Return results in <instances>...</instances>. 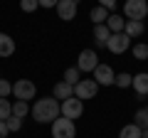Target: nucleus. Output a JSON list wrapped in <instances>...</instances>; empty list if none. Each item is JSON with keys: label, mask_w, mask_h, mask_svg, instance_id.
<instances>
[{"label": "nucleus", "mask_w": 148, "mask_h": 138, "mask_svg": "<svg viewBox=\"0 0 148 138\" xmlns=\"http://www.w3.org/2000/svg\"><path fill=\"white\" fill-rule=\"evenodd\" d=\"M30 113L35 116V121L40 123H52L54 118L62 116V109H59V101L54 96H45V99H37L35 106L30 109Z\"/></svg>", "instance_id": "f257e3e1"}, {"label": "nucleus", "mask_w": 148, "mask_h": 138, "mask_svg": "<svg viewBox=\"0 0 148 138\" xmlns=\"http://www.w3.org/2000/svg\"><path fill=\"white\" fill-rule=\"evenodd\" d=\"M52 138H77V126L72 118H54L52 121Z\"/></svg>", "instance_id": "f03ea898"}, {"label": "nucleus", "mask_w": 148, "mask_h": 138, "mask_svg": "<svg viewBox=\"0 0 148 138\" xmlns=\"http://www.w3.org/2000/svg\"><path fill=\"white\" fill-rule=\"evenodd\" d=\"M123 15L126 20H143L148 15V0H126Z\"/></svg>", "instance_id": "7ed1b4c3"}, {"label": "nucleus", "mask_w": 148, "mask_h": 138, "mask_svg": "<svg viewBox=\"0 0 148 138\" xmlns=\"http://www.w3.org/2000/svg\"><path fill=\"white\" fill-rule=\"evenodd\" d=\"M12 94H15L17 101H30V99H35L37 86H35V81H30V79H17L15 84H12Z\"/></svg>", "instance_id": "20e7f679"}, {"label": "nucleus", "mask_w": 148, "mask_h": 138, "mask_svg": "<svg viewBox=\"0 0 148 138\" xmlns=\"http://www.w3.org/2000/svg\"><path fill=\"white\" fill-rule=\"evenodd\" d=\"M128 47H131V37H128L126 32H114L109 37V42H106V49L111 54H123Z\"/></svg>", "instance_id": "39448f33"}, {"label": "nucleus", "mask_w": 148, "mask_h": 138, "mask_svg": "<svg viewBox=\"0 0 148 138\" xmlns=\"http://www.w3.org/2000/svg\"><path fill=\"white\" fill-rule=\"evenodd\" d=\"M59 109H62V116H64V118H72V121H74V118H79L82 113H84V101L77 99V96H72V99L62 101Z\"/></svg>", "instance_id": "423d86ee"}, {"label": "nucleus", "mask_w": 148, "mask_h": 138, "mask_svg": "<svg viewBox=\"0 0 148 138\" xmlns=\"http://www.w3.org/2000/svg\"><path fill=\"white\" fill-rule=\"evenodd\" d=\"M96 67H99V54L94 49H82L79 59H77V69L79 72H94Z\"/></svg>", "instance_id": "0eeeda50"}, {"label": "nucleus", "mask_w": 148, "mask_h": 138, "mask_svg": "<svg viewBox=\"0 0 148 138\" xmlns=\"http://www.w3.org/2000/svg\"><path fill=\"white\" fill-rule=\"evenodd\" d=\"M96 91H99V84H96L94 79H79V84L74 86V96H77V99H82V101L94 99Z\"/></svg>", "instance_id": "6e6552de"}, {"label": "nucleus", "mask_w": 148, "mask_h": 138, "mask_svg": "<svg viewBox=\"0 0 148 138\" xmlns=\"http://www.w3.org/2000/svg\"><path fill=\"white\" fill-rule=\"evenodd\" d=\"M114 79H116V74H114V69H111L109 64H99V67L94 69V81L99 86H111Z\"/></svg>", "instance_id": "1a4fd4ad"}, {"label": "nucleus", "mask_w": 148, "mask_h": 138, "mask_svg": "<svg viewBox=\"0 0 148 138\" xmlns=\"http://www.w3.org/2000/svg\"><path fill=\"white\" fill-rule=\"evenodd\" d=\"M77 0H59L57 3V15H59V20H74L77 17Z\"/></svg>", "instance_id": "9d476101"}, {"label": "nucleus", "mask_w": 148, "mask_h": 138, "mask_svg": "<svg viewBox=\"0 0 148 138\" xmlns=\"http://www.w3.org/2000/svg\"><path fill=\"white\" fill-rule=\"evenodd\" d=\"M133 89H136V94H138V99H146L148 96V72H141V74H136L133 77Z\"/></svg>", "instance_id": "9b49d317"}, {"label": "nucleus", "mask_w": 148, "mask_h": 138, "mask_svg": "<svg viewBox=\"0 0 148 138\" xmlns=\"http://www.w3.org/2000/svg\"><path fill=\"white\" fill-rule=\"evenodd\" d=\"M12 54H15V40L0 32V57H12Z\"/></svg>", "instance_id": "f8f14e48"}, {"label": "nucleus", "mask_w": 148, "mask_h": 138, "mask_svg": "<svg viewBox=\"0 0 148 138\" xmlns=\"http://www.w3.org/2000/svg\"><path fill=\"white\" fill-rule=\"evenodd\" d=\"M109 37H111V30L106 27V22H104V25H94V40H96V47H106Z\"/></svg>", "instance_id": "ddd939ff"}, {"label": "nucleus", "mask_w": 148, "mask_h": 138, "mask_svg": "<svg viewBox=\"0 0 148 138\" xmlns=\"http://www.w3.org/2000/svg\"><path fill=\"white\" fill-rule=\"evenodd\" d=\"M123 32H126L128 37H138V35H143V32H146V25H143V20H126Z\"/></svg>", "instance_id": "4468645a"}, {"label": "nucleus", "mask_w": 148, "mask_h": 138, "mask_svg": "<svg viewBox=\"0 0 148 138\" xmlns=\"http://www.w3.org/2000/svg\"><path fill=\"white\" fill-rule=\"evenodd\" d=\"M72 96H74V86H72V84H67V81H59V84H54V99L67 101V99H72Z\"/></svg>", "instance_id": "2eb2a0df"}, {"label": "nucleus", "mask_w": 148, "mask_h": 138, "mask_svg": "<svg viewBox=\"0 0 148 138\" xmlns=\"http://www.w3.org/2000/svg\"><path fill=\"white\" fill-rule=\"evenodd\" d=\"M123 25H126V20H123L121 15H116V12L106 17V27L111 30V35H114V32H123Z\"/></svg>", "instance_id": "dca6fc26"}, {"label": "nucleus", "mask_w": 148, "mask_h": 138, "mask_svg": "<svg viewBox=\"0 0 148 138\" xmlns=\"http://www.w3.org/2000/svg\"><path fill=\"white\" fill-rule=\"evenodd\" d=\"M89 17H91V22H94V25H104L106 17H109V10H106V8H101V5H96V8H91Z\"/></svg>", "instance_id": "f3484780"}, {"label": "nucleus", "mask_w": 148, "mask_h": 138, "mask_svg": "<svg viewBox=\"0 0 148 138\" xmlns=\"http://www.w3.org/2000/svg\"><path fill=\"white\" fill-rule=\"evenodd\" d=\"M143 128H138L136 123H128V126L121 128V133H119V138H141Z\"/></svg>", "instance_id": "a211bd4d"}, {"label": "nucleus", "mask_w": 148, "mask_h": 138, "mask_svg": "<svg viewBox=\"0 0 148 138\" xmlns=\"http://www.w3.org/2000/svg\"><path fill=\"white\" fill-rule=\"evenodd\" d=\"M27 113H30V104H27V101H15V104H12V116L25 118Z\"/></svg>", "instance_id": "6ab92c4d"}, {"label": "nucleus", "mask_w": 148, "mask_h": 138, "mask_svg": "<svg viewBox=\"0 0 148 138\" xmlns=\"http://www.w3.org/2000/svg\"><path fill=\"white\" fill-rule=\"evenodd\" d=\"M114 84H116L119 89H128V86L133 84V77L128 74V72H121V74H116V79H114Z\"/></svg>", "instance_id": "aec40b11"}, {"label": "nucleus", "mask_w": 148, "mask_h": 138, "mask_svg": "<svg viewBox=\"0 0 148 138\" xmlns=\"http://www.w3.org/2000/svg\"><path fill=\"white\" fill-rule=\"evenodd\" d=\"M12 116V104L8 99H0V121H8Z\"/></svg>", "instance_id": "412c9836"}, {"label": "nucleus", "mask_w": 148, "mask_h": 138, "mask_svg": "<svg viewBox=\"0 0 148 138\" xmlns=\"http://www.w3.org/2000/svg\"><path fill=\"white\" fill-rule=\"evenodd\" d=\"M62 81H67V84L77 86V84H79V69H74V67H69L67 72H64V79H62Z\"/></svg>", "instance_id": "4be33fe9"}, {"label": "nucleus", "mask_w": 148, "mask_h": 138, "mask_svg": "<svg viewBox=\"0 0 148 138\" xmlns=\"http://www.w3.org/2000/svg\"><path fill=\"white\" fill-rule=\"evenodd\" d=\"M133 123H136L138 128H148V111H146V109H138V111H136Z\"/></svg>", "instance_id": "5701e85b"}, {"label": "nucleus", "mask_w": 148, "mask_h": 138, "mask_svg": "<svg viewBox=\"0 0 148 138\" xmlns=\"http://www.w3.org/2000/svg\"><path fill=\"white\" fill-rule=\"evenodd\" d=\"M133 57L136 59H148V44H136L133 47Z\"/></svg>", "instance_id": "b1692460"}, {"label": "nucleus", "mask_w": 148, "mask_h": 138, "mask_svg": "<svg viewBox=\"0 0 148 138\" xmlns=\"http://www.w3.org/2000/svg\"><path fill=\"white\" fill-rule=\"evenodd\" d=\"M12 94V84L5 79H0V99H8V96Z\"/></svg>", "instance_id": "393cba45"}, {"label": "nucleus", "mask_w": 148, "mask_h": 138, "mask_svg": "<svg viewBox=\"0 0 148 138\" xmlns=\"http://www.w3.org/2000/svg\"><path fill=\"white\" fill-rule=\"evenodd\" d=\"M20 8L25 12H35L37 8H40V3H37V0H20Z\"/></svg>", "instance_id": "a878e982"}, {"label": "nucleus", "mask_w": 148, "mask_h": 138, "mask_svg": "<svg viewBox=\"0 0 148 138\" xmlns=\"http://www.w3.org/2000/svg\"><path fill=\"white\" fill-rule=\"evenodd\" d=\"M5 123H8V131H20L22 128V118H17V116H10Z\"/></svg>", "instance_id": "bb28decb"}, {"label": "nucleus", "mask_w": 148, "mask_h": 138, "mask_svg": "<svg viewBox=\"0 0 148 138\" xmlns=\"http://www.w3.org/2000/svg\"><path fill=\"white\" fill-rule=\"evenodd\" d=\"M99 5H101V8H106V10L111 12L114 8H116V0H99Z\"/></svg>", "instance_id": "cd10ccee"}, {"label": "nucleus", "mask_w": 148, "mask_h": 138, "mask_svg": "<svg viewBox=\"0 0 148 138\" xmlns=\"http://www.w3.org/2000/svg\"><path fill=\"white\" fill-rule=\"evenodd\" d=\"M37 3H40V8H57L59 0H37Z\"/></svg>", "instance_id": "c85d7f7f"}, {"label": "nucleus", "mask_w": 148, "mask_h": 138, "mask_svg": "<svg viewBox=\"0 0 148 138\" xmlns=\"http://www.w3.org/2000/svg\"><path fill=\"white\" fill-rule=\"evenodd\" d=\"M8 133H10V131H8V123H5V121H0V138H5Z\"/></svg>", "instance_id": "c756f323"}, {"label": "nucleus", "mask_w": 148, "mask_h": 138, "mask_svg": "<svg viewBox=\"0 0 148 138\" xmlns=\"http://www.w3.org/2000/svg\"><path fill=\"white\" fill-rule=\"evenodd\" d=\"M141 138H148V128H143V133H141Z\"/></svg>", "instance_id": "7c9ffc66"}, {"label": "nucleus", "mask_w": 148, "mask_h": 138, "mask_svg": "<svg viewBox=\"0 0 148 138\" xmlns=\"http://www.w3.org/2000/svg\"><path fill=\"white\" fill-rule=\"evenodd\" d=\"M146 111H148V106H146Z\"/></svg>", "instance_id": "2f4dec72"}]
</instances>
